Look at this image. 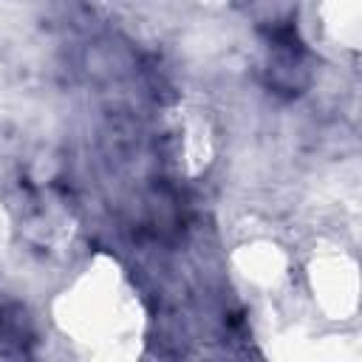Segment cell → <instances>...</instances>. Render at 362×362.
I'll return each mask as SVG.
<instances>
[{"instance_id":"1","label":"cell","mask_w":362,"mask_h":362,"mask_svg":"<svg viewBox=\"0 0 362 362\" xmlns=\"http://www.w3.org/2000/svg\"><path fill=\"white\" fill-rule=\"evenodd\" d=\"M252 17L257 20L260 28H266L269 34L294 28V11H297V0H249Z\"/></svg>"}]
</instances>
